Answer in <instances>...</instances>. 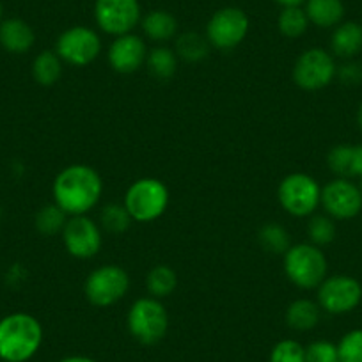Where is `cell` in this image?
Here are the masks:
<instances>
[{
	"mask_svg": "<svg viewBox=\"0 0 362 362\" xmlns=\"http://www.w3.org/2000/svg\"><path fill=\"white\" fill-rule=\"evenodd\" d=\"M54 203L68 217L87 215L98 204L103 181L96 169L86 163H73L62 169L54 181Z\"/></svg>",
	"mask_w": 362,
	"mask_h": 362,
	"instance_id": "1",
	"label": "cell"
},
{
	"mask_svg": "<svg viewBox=\"0 0 362 362\" xmlns=\"http://www.w3.org/2000/svg\"><path fill=\"white\" fill-rule=\"evenodd\" d=\"M43 343L40 320L27 313H11L0 320V361L27 362Z\"/></svg>",
	"mask_w": 362,
	"mask_h": 362,
	"instance_id": "2",
	"label": "cell"
},
{
	"mask_svg": "<svg viewBox=\"0 0 362 362\" xmlns=\"http://www.w3.org/2000/svg\"><path fill=\"white\" fill-rule=\"evenodd\" d=\"M286 277L302 290L318 288L327 277V257L313 243H297L284 252Z\"/></svg>",
	"mask_w": 362,
	"mask_h": 362,
	"instance_id": "3",
	"label": "cell"
},
{
	"mask_svg": "<svg viewBox=\"0 0 362 362\" xmlns=\"http://www.w3.org/2000/svg\"><path fill=\"white\" fill-rule=\"evenodd\" d=\"M123 204L132 221L153 222L169 206V189L156 177H141L128 187Z\"/></svg>",
	"mask_w": 362,
	"mask_h": 362,
	"instance_id": "4",
	"label": "cell"
},
{
	"mask_svg": "<svg viewBox=\"0 0 362 362\" xmlns=\"http://www.w3.org/2000/svg\"><path fill=\"white\" fill-rule=\"evenodd\" d=\"M128 330L142 344H156L165 337L169 315L158 298L144 297L132 304L127 316Z\"/></svg>",
	"mask_w": 362,
	"mask_h": 362,
	"instance_id": "5",
	"label": "cell"
},
{
	"mask_svg": "<svg viewBox=\"0 0 362 362\" xmlns=\"http://www.w3.org/2000/svg\"><path fill=\"white\" fill-rule=\"evenodd\" d=\"M130 290V277L119 264H103L87 276L83 293L96 308H109L119 302Z\"/></svg>",
	"mask_w": 362,
	"mask_h": 362,
	"instance_id": "6",
	"label": "cell"
},
{
	"mask_svg": "<svg viewBox=\"0 0 362 362\" xmlns=\"http://www.w3.org/2000/svg\"><path fill=\"white\" fill-rule=\"evenodd\" d=\"M277 197L284 210L293 217H308L322 201V187L313 176L304 173L288 174L281 181Z\"/></svg>",
	"mask_w": 362,
	"mask_h": 362,
	"instance_id": "7",
	"label": "cell"
},
{
	"mask_svg": "<svg viewBox=\"0 0 362 362\" xmlns=\"http://www.w3.org/2000/svg\"><path fill=\"white\" fill-rule=\"evenodd\" d=\"M337 75L334 57L323 48H309L293 66V80L300 89L318 90L329 86Z\"/></svg>",
	"mask_w": 362,
	"mask_h": 362,
	"instance_id": "8",
	"label": "cell"
},
{
	"mask_svg": "<svg viewBox=\"0 0 362 362\" xmlns=\"http://www.w3.org/2000/svg\"><path fill=\"white\" fill-rule=\"evenodd\" d=\"M102 52V40L96 30L89 27L75 25L64 30L55 45V54L62 62L71 66H87L95 61Z\"/></svg>",
	"mask_w": 362,
	"mask_h": 362,
	"instance_id": "9",
	"label": "cell"
},
{
	"mask_svg": "<svg viewBox=\"0 0 362 362\" xmlns=\"http://www.w3.org/2000/svg\"><path fill=\"white\" fill-rule=\"evenodd\" d=\"M249 33V16L238 8L218 9L206 25V37L218 50H233Z\"/></svg>",
	"mask_w": 362,
	"mask_h": 362,
	"instance_id": "10",
	"label": "cell"
},
{
	"mask_svg": "<svg viewBox=\"0 0 362 362\" xmlns=\"http://www.w3.org/2000/svg\"><path fill=\"white\" fill-rule=\"evenodd\" d=\"M95 18L103 33L123 36L141 22V6L139 0H96Z\"/></svg>",
	"mask_w": 362,
	"mask_h": 362,
	"instance_id": "11",
	"label": "cell"
},
{
	"mask_svg": "<svg viewBox=\"0 0 362 362\" xmlns=\"http://www.w3.org/2000/svg\"><path fill=\"white\" fill-rule=\"evenodd\" d=\"M362 298V286L355 277H325L318 286V305L330 315H344L354 311Z\"/></svg>",
	"mask_w": 362,
	"mask_h": 362,
	"instance_id": "12",
	"label": "cell"
},
{
	"mask_svg": "<svg viewBox=\"0 0 362 362\" xmlns=\"http://www.w3.org/2000/svg\"><path fill=\"white\" fill-rule=\"evenodd\" d=\"M62 242L73 257L89 259L102 249V229L87 215H75L62 229Z\"/></svg>",
	"mask_w": 362,
	"mask_h": 362,
	"instance_id": "13",
	"label": "cell"
},
{
	"mask_svg": "<svg viewBox=\"0 0 362 362\" xmlns=\"http://www.w3.org/2000/svg\"><path fill=\"white\" fill-rule=\"evenodd\" d=\"M320 204L329 217L346 221V218H354L361 214L362 192L350 180L337 177V180L329 181L322 189Z\"/></svg>",
	"mask_w": 362,
	"mask_h": 362,
	"instance_id": "14",
	"label": "cell"
},
{
	"mask_svg": "<svg viewBox=\"0 0 362 362\" xmlns=\"http://www.w3.org/2000/svg\"><path fill=\"white\" fill-rule=\"evenodd\" d=\"M148 50L144 41L135 34H123L112 41L109 48V64L114 71L130 75L146 64Z\"/></svg>",
	"mask_w": 362,
	"mask_h": 362,
	"instance_id": "15",
	"label": "cell"
},
{
	"mask_svg": "<svg viewBox=\"0 0 362 362\" xmlns=\"http://www.w3.org/2000/svg\"><path fill=\"white\" fill-rule=\"evenodd\" d=\"M36 36L33 27L20 18H9L0 22V45L9 54H25L33 48Z\"/></svg>",
	"mask_w": 362,
	"mask_h": 362,
	"instance_id": "16",
	"label": "cell"
},
{
	"mask_svg": "<svg viewBox=\"0 0 362 362\" xmlns=\"http://www.w3.org/2000/svg\"><path fill=\"white\" fill-rule=\"evenodd\" d=\"M330 48L337 57H355L362 50V25H358L357 22L339 23L332 33Z\"/></svg>",
	"mask_w": 362,
	"mask_h": 362,
	"instance_id": "17",
	"label": "cell"
},
{
	"mask_svg": "<svg viewBox=\"0 0 362 362\" xmlns=\"http://www.w3.org/2000/svg\"><path fill=\"white\" fill-rule=\"evenodd\" d=\"M305 15L309 23H315L316 27L329 29L336 27L343 22L344 6L341 0H305Z\"/></svg>",
	"mask_w": 362,
	"mask_h": 362,
	"instance_id": "18",
	"label": "cell"
},
{
	"mask_svg": "<svg viewBox=\"0 0 362 362\" xmlns=\"http://www.w3.org/2000/svg\"><path fill=\"white\" fill-rule=\"evenodd\" d=\"M320 316H322V308L318 302H313L309 298H298L291 302L286 309V323L290 329L305 332L318 325Z\"/></svg>",
	"mask_w": 362,
	"mask_h": 362,
	"instance_id": "19",
	"label": "cell"
},
{
	"mask_svg": "<svg viewBox=\"0 0 362 362\" xmlns=\"http://www.w3.org/2000/svg\"><path fill=\"white\" fill-rule=\"evenodd\" d=\"M142 30L151 41L163 43V41H169L176 36L177 22L170 13L158 9V11L148 13L142 18Z\"/></svg>",
	"mask_w": 362,
	"mask_h": 362,
	"instance_id": "20",
	"label": "cell"
},
{
	"mask_svg": "<svg viewBox=\"0 0 362 362\" xmlns=\"http://www.w3.org/2000/svg\"><path fill=\"white\" fill-rule=\"evenodd\" d=\"M62 75V61L55 52L45 50L36 55L33 62V76L40 86L50 87L59 82Z\"/></svg>",
	"mask_w": 362,
	"mask_h": 362,
	"instance_id": "21",
	"label": "cell"
},
{
	"mask_svg": "<svg viewBox=\"0 0 362 362\" xmlns=\"http://www.w3.org/2000/svg\"><path fill=\"white\" fill-rule=\"evenodd\" d=\"M177 286L176 272L167 264H156L148 272L146 277V288H148L149 297L153 298H165L173 295Z\"/></svg>",
	"mask_w": 362,
	"mask_h": 362,
	"instance_id": "22",
	"label": "cell"
},
{
	"mask_svg": "<svg viewBox=\"0 0 362 362\" xmlns=\"http://www.w3.org/2000/svg\"><path fill=\"white\" fill-rule=\"evenodd\" d=\"M210 54V41L197 33H185L177 36L176 55L189 62H199Z\"/></svg>",
	"mask_w": 362,
	"mask_h": 362,
	"instance_id": "23",
	"label": "cell"
},
{
	"mask_svg": "<svg viewBox=\"0 0 362 362\" xmlns=\"http://www.w3.org/2000/svg\"><path fill=\"white\" fill-rule=\"evenodd\" d=\"M146 66L149 73L158 80H169L176 73L177 68V55L167 47H156L148 52L146 57Z\"/></svg>",
	"mask_w": 362,
	"mask_h": 362,
	"instance_id": "24",
	"label": "cell"
},
{
	"mask_svg": "<svg viewBox=\"0 0 362 362\" xmlns=\"http://www.w3.org/2000/svg\"><path fill=\"white\" fill-rule=\"evenodd\" d=\"M277 27H279V30L283 36L295 40V37H300L302 34L308 30L309 18L300 6H293V8H283L279 18H277Z\"/></svg>",
	"mask_w": 362,
	"mask_h": 362,
	"instance_id": "25",
	"label": "cell"
},
{
	"mask_svg": "<svg viewBox=\"0 0 362 362\" xmlns=\"http://www.w3.org/2000/svg\"><path fill=\"white\" fill-rule=\"evenodd\" d=\"M259 243L263 250L270 254H284L290 249V235L283 226L272 222V224H264L259 231Z\"/></svg>",
	"mask_w": 362,
	"mask_h": 362,
	"instance_id": "26",
	"label": "cell"
},
{
	"mask_svg": "<svg viewBox=\"0 0 362 362\" xmlns=\"http://www.w3.org/2000/svg\"><path fill=\"white\" fill-rule=\"evenodd\" d=\"M36 229L43 235H57L62 233L66 222H68V215L57 206V204H47L41 208L36 214Z\"/></svg>",
	"mask_w": 362,
	"mask_h": 362,
	"instance_id": "27",
	"label": "cell"
},
{
	"mask_svg": "<svg viewBox=\"0 0 362 362\" xmlns=\"http://www.w3.org/2000/svg\"><path fill=\"white\" fill-rule=\"evenodd\" d=\"M100 224L109 233H124L132 224V217L124 204H107L100 214Z\"/></svg>",
	"mask_w": 362,
	"mask_h": 362,
	"instance_id": "28",
	"label": "cell"
},
{
	"mask_svg": "<svg viewBox=\"0 0 362 362\" xmlns=\"http://www.w3.org/2000/svg\"><path fill=\"white\" fill-rule=\"evenodd\" d=\"M327 162L330 170L339 177H354V146L341 144L332 148Z\"/></svg>",
	"mask_w": 362,
	"mask_h": 362,
	"instance_id": "29",
	"label": "cell"
},
{
	"mask_svg": "<svg viewBox=\"0 0 362 362\" xmlns=\"http://www.w3.org/2000/svg\"><path fill=\"white\" fill-rule=\"evenodd\" d=\"M308 235L313 245L322 247L329 245L336 238V224L327 215H316L309 221L308 224Z\"/></svg>",
	"mask_w": 362,
	"mask_h": 362,
	"instance_id": "30",
	"label": "cell"
},
{
	"mask_svg": "<svg viewBox=\"0 0 362 362\" xmlns=\"http://www.w3.org/2000/svg\"><path fill=\"white\" fill-rule=\"evenodd\" d=\"M270 362H305V348L293 339H283L272 348Z\"/></svg>",
	"mask_w": 362,
	"mask_h": 362,
	"instance_id": "31",
	"label": "cell"
},
{
	"mask_svg": "<svg viewBox=\"0 0 362 362\" xmlns=\"http://www.w3.org/2000/svg\"><path fill=\"white\" fill-rule=\"evenodd\" d=\"M341 362H362V329L344 334L337 344Z\"/></svg>",
	"mask_w": 362,
	"mask_h": 362,
	"instance_id": "32",
	"label": "cell"
},
{
	"mask_svg": "<svg viewBox=\"0 0 362 362\" xmlns=\"http://www.w3.org/2000/svg\"><path fill=\"white\" fill-rule=\"evenodd\" d=\"M305 362H341L339 351L330 341H315L305 348Z\"/></svg>",
	"mask_w": 362,
	"mask_h": 362,
	"instance_id": "33",
	"label": "cell"
},
{
	"mask_svg": "<svg viewBox=\"0 0 362 362\" xmlns=\"http://www.w3.org/2000/svg\"><path fill=\"white\" fill-rule=\"evenodd\" d=\"M361 66H357V64H346V66H343V69H341V78L344 80V82H348V83H355V82H358V80H361V76H362V73H361Z\"/></svg>",
	"mask_w": 362,
	"mask_h": 362,
	"instance_id": "34",
	"label": "cell"
},
{
	"mask_svg": "<svg viewBox=\"0 0 362 362\" xmlns=\"http://www.w3.org/2000/svg\"><path fill=\"white\" fill-rule=\"evenodd\" d=\"M354 176L362 177V144L354 146Z\"/></svg>",
	"mask_w": 362,
	"mask_h": 362,
	"instance_id": "35",
	"label": "cell"
},
{
	"mask_svg": "<svg viewBox=\"0 0 362 362\" xmlns=\"http://www.w3.org/2000/svg\"><path fill=\"white\" fill-rule=\"evenodd\" d=\"M274 2H277V4L283 6V8H293V6L305 4V0H274Z\"/></svg>",
	"mask_w": 362,
	"mask_h": 362,
	"instance_id": "36",
	"label": "cell"
},
{
	"mask_svg": "<svg viewBox=\"0 0 362 362\" xmlns=\"http://www.w3.org/2000/svg\"><path fill=\"white\" fill-rule=\"evenodd\" d=\"M59 362H96L89 357H82V355H71V357H64Z\"/></svg>",
	"mask_w": 362,
	"mask_h": 362,
	"instance_id": "37",
	"label": "cell"
},
{
	"mask_svg": "<svg viewBox=\"0 0 362 362\" xmlns=\"http://www.w3.org/2000/svg\"><path fill=\"white\" fill-rule=\"evenodd\" d=\"M357 121H358V127H361V130H362V103H361V107H358V114H357Z\"/></svg>",
	"mask_w": 362,
	"mask_h": 362,
	"instance_id": "38",
	"label": "cell"
},
{
	"mask_svg": "<svg viewBox=\"0 0 362 362\" xmlns=\"http://www.w3.org/2000/svg\"><path fill=\"white\" fill-rule=\"evenodd\" d=\"M0 20H2V4H0Z\"/></svg>",
	"mask_w": 362,
	"mask_h": 362,
	"instance_id": "39",
	"label": "cell"
},
{
	"mask_svg": "<svg viewBox=\"0 0 362 362\" xmlns=\"http://www.w3.org/2000/svg\"><path fill=\"white\" fill-rule=\"evenodd\" d=\"M0 217H2V208H0Z\"/></svg>",
	"mask_w": 362,
	"mask_h": 362,
	"instance_id": "40",
	"label": "cell"
},
{
	"mask_svg": "<svg viewBox=\"0 0 362 362\" xmlns=\"http://www.w3.org/2000/svg\"><path fill=\"white\" fill-rule=\"evenodd\" d=\"M361 180H362V177H361ZM361 192H362V181H361Z\"/></svg>",
	"mask_w": 362,
	"mask_h": 362,
	"instance_id": "41",
	"label": "cell"
}]
</instances>
